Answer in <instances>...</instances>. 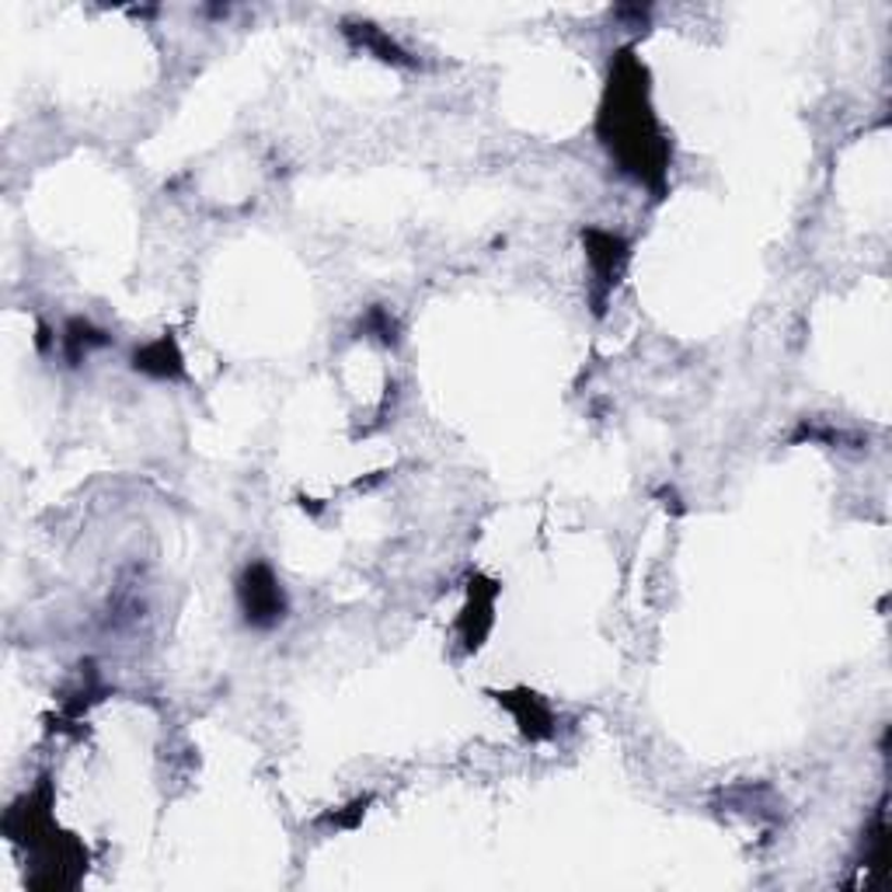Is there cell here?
I'll list each match as a JSON object with an SVG mask.
<instances>
[{"mask_svg": "<svg viewBox=\"0 0 892 892\" xmlns=\"http://www.w3.org/2000/svg\"><path fill=\"white\" fill-rule=\"evenodd\" d=\"M635 60H621L617 74L610 77L607 105L600 115V133L607 151L614 154L627 175L659 189L666 175V143L646 105V80Z\"/></svg>", "mask_w": 892, "mask_h": 892, "instance_id": "obj_1", "label": "cell"}, {"mask_svg": "<svg viewBox=\"0 0 892 892\" xmlns=\"http://www.w3.org/2000/svg\"><path fill=\"white\" fill-rule=\"evenodd\" d=\"M238 597H241V610H244V621L252 627H272L283 621L286 614V597H283V586L272 575L269 565H247L241 583H238Z\"/></svg>", "mask_w": 892, "mask_h": 892, "instance_id": "obj_2", "label": "cell"}, {"mask_svg": "<svg viewBox=\"0 0 892 892\" xmlns=\"http://www.w3.org/2000/svg\"><path fill=\"white\" fill-rule=\"evenodd\" d=\"M586 247H589V262L592 269H597V279L603 286H614L617 276H621V266H624V241L617 234H607V230H589L586 234Z\"/></svg>", "mask_w": 892, "mask_h": 892, "instance_id": "obj_3", "label": "cell"}, {"mask_svg": "<svg viewBox=\"0 0 892 892\" xmlns=\"http://www.w3.org/2000/svg\"><path fill=\"white\" fill-rule=\"evenodd\" d=\"M133 362H137V370L154 373V377H178L181 373V356L175 349V342H168V339H157L154 345L140 349Z\"/></svg>", "mask_w": 892, "mask_h": 892, "instance_id": "obj_4", "label": "cell"}, {"mask_svg": "<svg viewBox=\"0 0 892 892\" xmlns=\"http://www.w3.org/2000/svg\"><path fill=\"white\" fill-rule=\"evenodd\" d=\"M502 701L520 715V725H523V732H526V736H534V739L551 736V715L537 704L534 693H523V701H520V704H517L513 698H509V693H506Z\"/></svg>", "mask_w": 892, "mask_h": 892, "instance_id": "obj_5", "label": "cell"}, {"mask_svg": "<svg viewBox=\"0 0 892 892\" xmlns=\"http://www.w3.org/2000/svg\"><path fill=\"white\" fill-rule=\"evenodd\" d=\"M91 345H105V335L91 332V324H85V321H74V324L67 328V349H71V359H77L80 349L88 353Z\"/></svg>", "mask_w": 892, "mask_h": 892, "instance_id": "obj_6", "label": "cell"}]
</instances>
